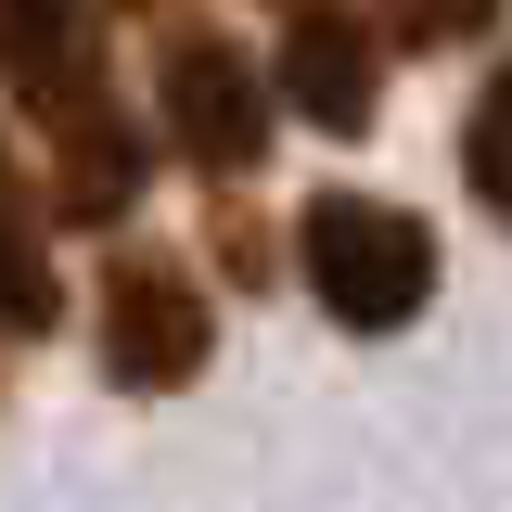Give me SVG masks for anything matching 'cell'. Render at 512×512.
Masks as SVG:
<instances>
[{
  "mask_svg": "<svg viewBox=\"0 0 512 512\" xmlns=\"http://www.w3.org/2000/svg\"><path fill=\"white\" fill-rule=\"evenodd\" d=\"M52 320H64L52 231H39V192L13 180V141H0V346H39Z\"/></svg>",
  "mask_w": 512,
  "mask_h": 512,
  "instance_id": "8992f818",
  "label": "cell"
},
{
  "mask_svg": "<svg viewBox=\"0 0 512 512\" xmlns=\"http://www.w3.org/2000/svg\"><path fill=\"white\" fill-rule=\"evenodd\" d=\"M116 13H154V0H116Z\"/></svg>",
  "mask_w": 512,
  "mask_h": 512,
  "instance_id": "9c48e42d",
  "label": "cell"
},
{
  "mask_svg": "<svg viewBox=\"0 0 512 512\" xmlns=\"http://www.w3.org/2000/svg\"><path fill=\"white\" fill-rule=\"evenodd\" d=\"M461 180H474V205L512 231V64L474 90V116H461Z\"/></svg>",
  "mask_w": 512,
  "mask_h": 512,
  "instance_id": "52a82bcc",
  "label": "cell"
},
{
  "mask_svg": "<svg viewBox=\"0 0 512 512\" xmlns=\"http://www.w3.org/2000/svg\"><path fill=\"white\" fill-rule=\"evenodd\" d=\"M487 26H500V0H384V39H410V52H461Z\"/></svg>",
  "mask_w": 512,
  "mask_h": 512,
  "instance_id": "ba28073f",
  "label": "cell"
},
{
  "mask_svg": "<svg viewBox=\"0 0 512 512\" xmlns=\"http://www.w3.org/2000/svg\"><path fill=\"white\" fill-rule=\"evenodd\" d=\"M90 359L116 397H180L205 359H218V308L167 244H128L103 256V295H90Z\"/></svg>",
  "mask_w": 512,
  "mask_h": 512,
  "instance_id": "3957f363",
  "label": "cell"
},
{
  "mask_svg": "<svg viewBox=\"0 0 512 512\" xmlns=\"http://www.w3.org/2000/svg\"><path fill=\"white\" fill-rule=\"evenodd\" d=\"M295 269L346 333H397V320L436 308V231L384 192H320L295 218Z\"/></svg>",
  "mask_w": 512,
  "mask_h": 512,
  "instance_id": "7a4b0ae2",
  "label": "cell"
},
{
  "mask_svg": "<svg viewBox=\"0 0 512 512\" xmlns=\"http://www.w3.org/2000/svg\"><path fill=\"white\" fill-rule=\"evenodd\" d=\"M0 90L52 141V205H39V218L116 231L128 205H141V180H154V141L116 116L103 0H0Z\"/></svg>",
  "mask_w": 512,
  "mask_h": 512,
  "instance_id": "6da1fadb",
  "label": "cell"
},
{
  "mask_svg": "<svg viewBox=\"0 0 512 512\" xmlns=\"http://www.w3.org/2000/svg\"><path fill=\"white\" fill-rule=\"evenodd\" d=\"M269 103H295L308 128H333V141H359L384 103V39L359 0H295L282 13V90Z\"/></svg>",
  "mask_w": 512,
  "mask_h": 512,
  "instance_id": "5b68a950",
  "label": "cell"
},
{
  "mask_svg": "<svg viewBox=\"0 0 512 512\" xmlns=\"http://www.w3.org/2000/svg\"><path fill=\"white\" fill-rule=\"evenodd\" d=\"M154 103H167L180 167H205V192L269 167V128H282V103H269V77H256L244 39H218V26H167V39H154Z\"/></svg>",
  "mask_w": 512,
  "mask_h": 512,
  "instance_id": "277c9868",
  "label": "cell"
}]
</instances>
